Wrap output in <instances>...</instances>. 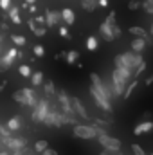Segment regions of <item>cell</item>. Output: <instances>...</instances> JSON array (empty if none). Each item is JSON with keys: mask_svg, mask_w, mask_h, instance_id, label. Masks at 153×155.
Listing matches in <instances>:
<instances>
[{"mask_svg": "<svg viewBox=\"0 0 153 155\" xmlns=\"http://www.w3.org/2000/svg\"><path fill=\"white\" fill-rule=\"evenodd\" d=\"M13 99H15L16 103H20V105L31 107V108H34L40 101L38 96H36V92H34V88H20V90H16V92L13 94Z\"/></svg>", "mask_w": 153, "mask_h": 155, "instance_id": "6da1fadb", "label": "cell"}, {"mask_svg": "<svg viewBox=\"0 0 153 155\" xmlns=\"http://www.w3.org/2000/svg\"><path fill=\"white\" fill-rule=\"evenodd\" d=\"M90 96H92L94 103H96L103 112H106V114H112V112H114V108H112V101H110L103 92H99L94 85H90Z\"/></svg>", "mask_w": 153, "mask_h": 155, "instance_id": "7a4b0ae2", "label": "cell"}, {"mask_svg": "<svg viewBox=\"0 0 153 155\" xmlns=\"http://www.w3.org/2000/svg\"><path fill=\"white\" fill-rule=\"evenodd\" d=\"M50 101L49 99H40L38 105L33 108V114H31V117H33V121L34 123H45V117L49 116V112H50Z\"/></svg>", "mask_w": 153, "mask_h": 155, "instance_id": "3957f363", "label": "cell"}, {"mask_svg": "<svg viewBox=\"0 0 153 155\" xmlns=\"http://www.w3.org/2000/svg\"><path fill=\"white\" fill-rule=\"evenodd\" d=\"M72 134L77 139H97V128L94 124H76Z\"/></svg>", "mask_w": 153, "mask_h": 155, "instance_id": "277c9868", "label": "cell"}, {"mask_svg": "<svg viewBox=\"0 0 153 155\" xmlns=\"http://www.w3.org/2000/svg\"><path fill=\"white\" fill-rule=\"evenodd\" d=\"M43 124L52 126V128H60V126H63V112L58 110V107H56L54 103L50 105V112H49V116L45 117V123H43Z\"/></svg>", "mask_w": 153, "mask_h": 155, "instance_id": "5b68a950", "label": "cell"}, {"mask_svg": "<svg viewBox=\"0 0 153 155\" xmlns=\"http://www.w3.org/2000/svg\"><path fill=\"white\" fill-rule=\"evenodd\" d=\"M97 141H99V144L105 148V150H110V152H115V153H119L121 152V146H122V143L117 139V137H112V135H99L97 137Z\"/></svg>", "mask_w": 153, "mask_h": 155, "instance_id": "8992f818", "label": "cell"}, {"mask_svg": "<svg viewBox=\"0 0 153 155\" xmlns=\"http://www.w3.org/2000/svg\"><path fill=\"white\" fill-rule=\"evenodd\" d=\"M122 60H124V65H126V69H132V71H137V67L144 61L142 60V56H141V52H122Z\"/></svg>", "mask_w": 153, "mask_h": 155, "instance_id": "52a82bcc", "label": "cell"}, {"mask_svg": "<svg viewBox=\"0 0 153 155\" xmlns=\"http://www.w3.org/2000/svg\"><path fill=\"white\" fill-rule=\"evenodd\" d=\"M112 88H114V94L117 96V97H122L124 92H126V88H128V81L119 76L117 71L112 72Z\"/></svg>", "mask_w": 153, "mask_h": 155, "instance_id": "ba28073f", "label": "cell"}, {"mask_svg": "<svg viewBox=\"0 0 153 155\" xmlns=\"http://www.w3.org/2000/svg\"><path fill=\"white\" fill-rule=\"evenodd\" d=\"M58 103L61 107V112L63 114H74V108H72V97L67 96L65 90H58Z\"/></svg>", "mask_w": 153, "mask_h": 155, "instance_id": "9c48e42d", "label": "cell"}, {"mask_svg": "<svg viewBox=\"0 0 153 155\" xmlns=\"http://www.w3.org/2000/svg\"><path fill=\"white\" fill-rule=\"evenodd\" d=\"M20 56V51L16 49V47H11L9 49V52L5 54V56H2V60H0V67H2V71H7L13 63H15V60Z\"/></svg>", "mask_w": 153, "mask_h": 155, "instance_id": "30bf717a", "label": "cell"}, {"mask_svg": "<svg viewBox=\"0 0 153 155\" xmlns=\"http://www.w3.org/2000/svg\"><path fill=\"white\" fill-rule=\"evenodd\" d=\"M45 18H47V27H54V25L60 24V20H61L63 16H61V13H58V11L47 9V11H45Z\"/></svg>", "mask_w": 153, "mask_h": 155, "instance_id": "8fae6325", "label": "cell"}, {"mask_svg": "<svg viewBox=\"0 0 153 155\" xmlns=\"http://www.w3.org/2000/svg\"><path fill=\"white\" fill-rule=\"evenodd\" d=\"M99 33L103 35V38L106 40V41H114L115 40V35H114V27L108 24V22H103L101 25H99Z\"/></svg>", "mask_w": 153, "mask_h": 155, "instance_id": "7c38bea8", "label": "cell"}, {"mask_svg": "<svg viewBox=\"0 0 153 155\" xmlns=\"http://www.w3.org/2000/svg\"><path fill=\"white\" fill-rule=\"evenodd\" d=\"M72 108H74V112H76L81 119H88L86 108H85V105L81 103V99H79V97H72Z\"/></svg>", "mask_w": 153, "mask_h": 155, "instance_id": "4fadbf2b", "label": "cell"}, {"mask_svg": "<svg viewBox=\"0 0 153 155\" xmlns=\"http://www.w3.org/2000/svg\"><path fill=\"white\" fill-rule=\"evenodd\" d=\"M153 130V121H141L135 128H133V134L135 135H142V134H148Z\"/></svg>", "mask_w": 153, "mask_h": 155, "instance_id": "5bb4252c", "label": "cell"}, {"mask_svg": "<svg viewBox=\"0 0 153 155\" xmlns=\"http://www.w3.org/2000/svg\"><path fill=\"white\" fill-rule=\"evenodd\" d=\"M146 45H148V40H144V38H133L130 41V47H132L133 52H142L146 49Z\"/></svg>", "mask_w": 153, "mask_h": 155, "instance_id": "9a60e30c", "label": "cell"}, {"mask_svg": "<svg viewBox=\"0 0 153 155\" xmlns=\"http://www.w3.org/2000/svg\"><path fill=\"white\" fill-rule=\"evenodd\" d=\"M61 16H63V22H65L67 25H72L74 20H76V15H74V11H72L70 7H65V9L61 11Z\"/></svg>", "mask_w": 153, "mask_h": 155, "instance_id": "2e32d148", "label": "cell"}, {"mask_svg": "<svg viewBox=\"0 0 153 155\" xmlns=\"http://www.w3.org/2000/svg\"><path fill=\"white\" fill-rule=\"evenodd\" d=\"M7 126H9V130L15 134V132H18L20 128H22V117H18V116H15V117H11L7 123H5Z\"/></svg>", "mask_w": 153, "mask_h": 155, "instance_id": "e0dca14e", "label": "cell"}, {"mask_svg": "<svg viewBox=\"0 0 153 155\" xmlns=\"http://www.w3.org/2000/svg\"><path fill=\"white\" fill-rule=\"evenodd\" d=\"M43 90H45V96H47V97H54V96H58V90H56V87H54V83H52L50 79L45 81Z\"/></svg>", "mask_w": 153, "mask_h": 155, "instance_id": "ac0fdd59", "label": "cell"}, {"mask_svg": "<svg viewBox=\"0 0 153 155\" xmlns=\"http://www.w3.org/2000/svg\"><path fill=\"white\" fill-rule=\"evenodd\" d=\"M97 5H99V0H81V7H83L85 11H88V13L96 11Z\"/></svg>", "mask_w": 153, "mask_h": 155, "instance_id": "d6986e66", "label": "cell"}, {"mask_svg": "<svg viewBox=\"0 0 153 155\" xmlns=\"http://www.w3.org/2000/svg\"><path fill=\"white\" fill-rule=\"evenodd\" d=\"M18 11H20V9H18L16 5H13V7L9 9V18H11V22H13V24H16V25H20V24H22V18H20Z\"/></svg>", "mask_w": 153, "mask_h": 155, "instance_id": "ffe728a7", "label": "cell"}, {"mask_svg": "<svg viewBox=\"0 0 153 155\" xmlns=\"http://www.w3.org/2000/svg\"><path fill=\"white\" fill-rule=\"evenodd\" d=\"M130 35H133L135 38H144V40H148V33H146L142 27H137V25L130 27Z\"/></svg>", "mask_w": 153, "mask_h": 155, "instance_id": "44dd1931", "label": "cell"}, {"mask_svg": "<svg viewBox=\"0 0 153 155\" xmlns=\"http://www.w3.org/2000/svg\"><path fill=\"white\" fill-rule=\"evenodd\" d=\"M47 148H49V143L45 139H40V141H36V144H34V152H38L40 155L43 153Z\"/></svg>", "mask_w": 153, "mask_h": 155, "instance_id": "7402d4cb", "label": "cell"}, {"mask_svg": "<svg viewBox=\"0 0 153 155\" xmlns=\"http://www.w3.org/2000/svg\"><path fill=\"white\" fill-rule=\"evenodd\" d=\"M11 41L15 43V47H24V45L27 43V40L24 38L22 35H13V36H11Z\"/></svg>", "mask_w": 153, "mask_h": 155, "instance_id": "603a6c76", "label": "cell"}, {"mask_svg": "<svg viewBox=\"0 0 153 155\" xmlns=\"http://www.w3.org/2000/svg\"><path fill=\"white\" fill-rule=\"evenodd\" d=\"M13 137V132L9 130L7 124H0V139H9Z\"/></svg>", "mask_w": 153, "mask_h": 155, "instance_id": "cb8c5ba5", "label": "cell"}, {"mask_svg": "<svg viewBox=\"0 0 153 155\" xmlns=\"http://www.w3.org/2000/svg\"><path fill=\"white\" fill-rule=\"evenodd\" d=\"M31 83H33V87H40L41 83H43V72H34L33 78H31Z\"/></svg>", "mask_w": 153, "mask_h": 155, "instance_id": "d4e9b609", "label": "cell"}, {"mask_svg": "<svg viewBox=\"0 0 153 155\" xmlns=\"http://www.w3.org/2000/svg\"><path fill=\"white\" fill-rule=\"evenodd\" d=\"M139 85V81L137 79H133L130 85H128V88H126V92H124V96H122V99H130V96H132V92L135 90V87Z\"/></svg>", "mask_w": 153, "mask_h": 155, "instance_id": "484cf974", "label": "cell"}, {"mask_svg": "<svg viewBox=\"0 0 153 155\" xmlns=\"http://www.w3.org/2000/svg\"><path fill=\"white\" fill-rule=\"evenodd\" d=\"M97 45H99V41H97L96 36H88V38H86V49H88V51H96Z\"/></svg>", "mask_w": 153, "mask_h": 155, "instance_id": "4316f807", "label": "cell"}, {"mask_svg": "<svg viewBox=\"0 0 153 155\" xmlns=\"http://www.w3.org/2000/svg\"><path fill=\"white\" fill-rule=\"evenodd\" d=\"M18 72H20V76H24V78H33V71H31L29 65H20Z\"/></svg>", "mask_w": 153, "mask_h": 155, "instance_id": "83f0119b", "label": "cell"}, {"mask_svg": "<svg viewBox=\"0 0 153 155\" xmlns=\"http://www.w3.org/2000/svg\"><path fill=\"white\" fill-rule=\"evenodd\" d=\"M77 56H79V52H77V51H70V52L67 54V58H65V60H67V63H69V65H72V63H76V61H77Z\"/></svg>", "mask_w": 153, "mask_h": 155, "instance_id": "f1b7e54d", "label": "cell"}, {"mask_svg": "<svg viewBox=\"0 0 153 155\" xmlns=\"http://www.w3.org/2000/svg\"><path fill=\"white\" fill-rule=\"evenodd\" d=\"M142 9H144L148 15H153V0H144V2H142Z\"/></svg>", "mask_w": 153, "mask_h": 155, "instance_id": "f546056e", "label": "cell"}, {"mask_svg": "<svg viewBox=\"0 0 153 155\" xmlns=\"http://www.w3.org/2000/svg\"><path fill=\"white\" fill-rule=\"evenodd\" d=\"M33 51H34V56H36V58H43V56H45V49H43V45H34Z\"/></svg>", "mask_w": 153, "mask_h": 155, "instance_id": "4dcf8cb0", "label": "cell"}, {"mask_svg": "<svg viewBox=\"0 0 153 155\" xmlns=\"http://www.w3.org/2000/svg\"><path fill=\"white\" fill-rule=\"evenodd\" d=\"M132 152H133V155H146V152H144V148L142 146H139V144H132Z\"/></svg>", "mask_w": 153, "mask_h": 155, "instance_id": "1f68e13d", "label": "cell"}, {"mask_svg": "<svg viewBox=\"0 0 153 155\" xmlns=\"http://www.w3.org/2000/svg\"><path fill=\"white\" fill-rule=\"evenodd\" d=\"M146 67H148V65H146V61H142V63L137 67V71H135V79H137L139 76H142V72H146Z\"/></svg>", "mask_w": 153, "mask_h": 155, "instance_id": "d6a6232c", "label": "cell"}, {"mask_svg": "<svg viewBox=\"0 0 153 155\" xmlns=\"http://www.w3.org/2000/svg\"><path fill=\"white\" fill-rule=\"evenodd\" d=\"M47 29H49L47 25H38V29L34 31V35H36V36H45V35H47Z\"/></svg>", "mask_w": 153, "mask_h": 155, "instance_id": "836d02e7", "label": "cell"}, {"mask_svg": "<svg viewBox=\"0 0 153 155\" xmlns=\"http://www.w3.org/2000/svg\"><path fill=\"white\" fill-rule=\"evenodd\" d=\"M139 7H142V4H141L139 0H132V2L128 4V9H132V11H135V9H139Z\"/></svg>", "mask_w": 153, "mask_h": 155, "instance_id": "e575fe53", "label": "cell"}, {"mask_svg": "<svg viewBox=\"0 0 153 155\" xmlns=\"http://www.w3.org/2000/svg\"><path fill=\"white\" fill-rule=\"evenodd\" d=\"M27 25H29V29H31L33 33H34V31L38 29V24H36V20H34V18H29V22H27Z\"/></svg>", "mask_w": 153, "mask_h": 155, "instance_id": "d590c367", "label": "cell"}, {"mask_svg": "<svg viewBox=\"0 0 153 155\" xmlns=\"http://www.w3.org/2000/svg\"><path fill=\"white\" fill-rule=\"evenodd\" d=\"M105 22H108L110 25H115V11H110V15L106 16V20Z\"/></svg>", "mask_w": 153, "mask_h": 155, "instance_id": "8d00e7d4", "label": "cell"}, {"mask_svg": "<svg viewBox=\"0 0 153 155\" xmlns=\"http://www.w3.org/2000/svg\"><path fill=\"white\" fill-rule=\"evenodd\" d=\"M34 20H36L38 25H47V18H45V15H40V16H36Z\"/></svg>", "mask_w": 153, "mask_h": 155, "instance_id": "74e56055", "label": "cell"}, {"mask_svg": "<svg viewBox=\"0 0 153 155\" xmlns=\"http://www.w3.org/2000/svg\"><path fill=\"white\" fill-rule=\"evenodd\" d=\"M0 4H2V11H9V9L13 7V5H11V0H2Z\"/></svg>", "mask_w": 153, "mask_h": 155, "instance_id": "f35d334b", "label": "cell"}, {"mask_svg": "<svg viewBox=\"0 0 153 155\" xmlns=\"http://www.w3.org/2000/svg\"><path fill=\"white\" fill-rule=\"evenodd\" d=\"M60 36H63V38H70L69 29H67V27H60Z\"/></svg>", "mask_w": 153, "mask_h": 155, "instance_id": "ab89813d", "label": "cell"}, {"mask_svg": "<svg viewBox=\"0 0 153 155\" xmlns=\"http://www.w3.org/2000/svg\"><path fill=\"white\" fill-rule=\"evenodd\" d=\"M41 155H58V152H56V150H52V148H47Z\"/></svg>", "mask_w": 153, "mask_h": 155, "instance_id": "60d3db41", "label": "cell"}, {"mask_svg": "<svg viewBox=\"0 0 153 155\" xmlns=\"http://www.w3.org/2000/svg\"><path fill=\"white\" fill-rule=\"evenodd\" d=\"M112 27H114V35H115V38H117V36H121V27H119L117 24H115V25H112Z\"/></svg>", "mask_w": 153, "mask_h": 155, "instance_id": "b9f144b4", "label": "cell"}, {"mask_svg": "<svg viewBox=\"0 0 153 155\" xmlns=\"http://www.w3.org/2000/svg\"><path fill=\"white\" fill-rule=\"evenodd\" d=\"M67 54H69V52H65V51H61V52H58V54L54 56V60H60V58H67Z\"/></svg>", "mask_w": 153, "mask_h": 155, "instance_id": "7bdbcfd3", "label": "cell"}, {"mask_svg": "<svg viewBox=\"0 0 153 155\" xmlns=\"http://www.w3.org/2000/svg\"><path fill=\"white\" fill-rule=\"evenodd\" d=\"M99 155H117V153H115V152H110V150H103Z\"/></svg>", "mask_w": 153, "mask_h": 155, "instance_id": "ee69618b", "label": "cell"}, {"mask_svg": "<svg viewBox=\"0 0 153 155\" xmlns=\"http://www.w3.org/2000/svg\"><path fill=\"white\" fill-rule=\"evenodd\" d=\"M36 11H38V7H36V5H34V4H33V5H31V7H29V13H36Z\"/></svg>", "mask_w": 153, "mask_h": 155, "instance_id": "f6af8a7d", "label": "cell"}, {"mask_svg": "<svg viewBox=\"0 0 153 155\" xmlns=\"http://www.w3.org/2000/svg\"><path fill=\"white\" fill-rule=\"evenodd\" d=\"M99 5H101V7H106V5H108V0H99Z\"/></svg>", "mask_w": 153, "mask_h": 155, "instance_id": "bcb514c9", "label": "cell"}, {"mask_svg": "<svg viewBox=\"0 0 153 155\" xmlns=\"http://www.w3.org/2000/svg\"><path fill=\"white\" fill-rule=\"evenodd\" d=\"M151 83H153V74L146 78V85H151Z\"/></svg>", "mask_w": 153, "mask_h": 155, "instance_id": "7dc6e473", "label": "cell"}, {"mask_svg": "<svg viewBox=\"0 0 153 155\" xmlns=\"http://www.w3.org/2000/svg\"><path fill=\"white\" fill-rule=\"evenodd\" d=\"M0 27H2V31H4V33H5V31H7V29H9V27H7V24H5V22H2V25H0Z\"/></svg>", "mask_w": 153, "mask_h": 155, "instance_id": "c3c4849f", "label": "cell"}, {"mask_svg": "<svg viewBox=\"0 0 153 155\" xmlns=\"http://www.w3.org/2000/svg\"><path fill=\"white\" fill-rule=\"evenodd\" d=\"M25 2H27V4H31V5H33V4H34V2H36V0H25Z\"/></svg>", "mask_w": 153, "mask_h": 155, "instance_id": "681fc988", "label": "cell"}, {"mask_svg": "<svg viewBox=\"0 0 153 155\" xmlns=\"http://www.w3.org/2000/svg\"><path fill=\"white\" fill-rule=\"evenodd\" d=\"M151 36H153V25H151Z\"/></svg>", "mask_w": 153, "mask_h": 155, "instance_id": "f907efd6", "label": "cell"}, {"mask_svg": "<svg viewBox=\"0 0 153 155\" xmlns=\"http://www.w3.org/2000/svg\"><path fill=\"white\" fill-rule=\"evenodd\" d=\"M117 155H124V153H121V152H119V153H117Z\"/></svg>", "mask_w": 153, "mask_h": 155, "instance_id": "816d5d0a", "label": "cell"}, {"mask_svg": "<svg viewBox=\"0 0 153 155\" xmlns=\"http://www.w3.org/2000/svg\"><path fill=\"white\" fill-rule=\"evenodd\" d=\"M151 155H153V153H151Z\"/></svg>", "mask_w": 153, "mask_h": 155, "instance_id": "f5cc1de1", "label": "cell"}]
</instances>
